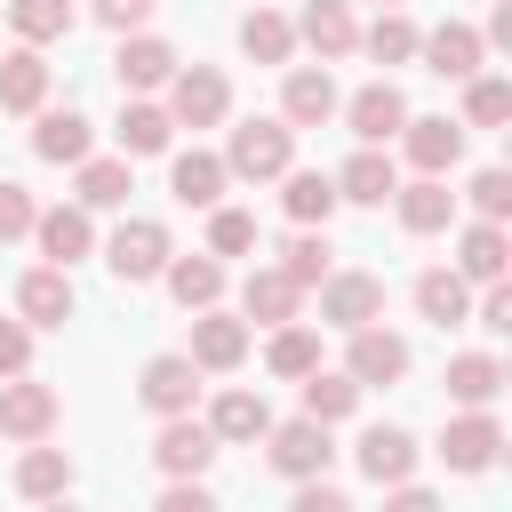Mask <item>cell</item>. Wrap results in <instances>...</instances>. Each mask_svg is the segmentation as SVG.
Instances as JSON below:
<instances>
[{"mask_svg":"<svg viewBox=\"0 0 512 512\" xmlns=\"http://www.w3.org/2000/svg\"><path fill=\"white\" fill-rule=\"evenodd\" d=\"M288 160H296V128H288V120H240V128H232V144H224V168H232V176H248V184L280 176Z\"/></svg>","mask_w":512,"mask_h":512,"instance_id":"1","label":"cell"},{"mask_svg":"<svg viewBox=\"0 0 512 512\" xmlns=\"http://www.w3.org/2000/svg\"><path fill=\"white\" fill-rule=\"evenodd\" d=\"M224 112H232V88H224L216 64H176L168 72V120L176 128H216Z\"/></svg>","mask_w":512,"mask_h":512,"instance_id":"2","label":"cell"},{"mask_svg":"<svg viewBox=\"0 0 512 512\" xmlns=\"http://www.w3.org/2000/svg\"><path fill=\"white\" fill-rule=\"evenodd\" d=\"M56 408H64L56 384H40V376H24V368L0 376V432H8V440H48V432H56Z\"/></svg>","mask_w":512,"mask_h":512,"instance_id":"3","label":"cell"},{"mask_svg":"<svg viewBox=\"0 0 512 512\" xmlns=\"http://www.w3.org/2000/svg\"><path fill=\"white\" fill-rule=\"evenodd\" d=\"M176 248H168V224H152V216H128L120 232H112V248H104V264H112V280H160V264H168Z\"/></svg>","mask_w":512,"mask_h":512,"instance_id":"4","label":"cell"},{"mask_svg":"<svg viewBox=\"0 0 512 512\" xmlns=\"http://www.w3.org/2000/svg\"><path fill=\"white\" fill-rule=\"evenodd\" d=\"M352 336V352H344V376L368 392V384H400L408 376V336H392V328H376V320H360V328H344Z\"/></svg>","mask_w":512,"mask_h":512,"instance_id":"5","label":"cell"},{"mask_svg":"<svg viewBox=\"0 0 512 512\" xmlns=\"http://www.w3.org/2000/svg\"><path fill=\"white\" fill-rule=\"evenodd\" d=\"M264 440H272V472H288V480H312V472H328V464H336V440H328V424H320V416L264 424Z\"/></svg>","mask_w":512,"mask_h":512,"instance_id":"6","label":"cell"},{"mask_svg":"<svg viewBox=\"0 0 512 512\" xmlns=\"http://www.w3.org/2000/svg\"><path fill=\"white\" fill-rule=\"evenodd\" d=\"M320 320H328V328L384 320V280H376V272H328V280H320Z\"/></svg>","mask_w":512,"mask_h":512,"instance_id":"7","label":"cell"},{"mask_svg":"<svg viewBox=\"0 0 512 512\" xmlns=\"http://www.w3.org/2000/svg\"><path fill=\"white\" fill-rule=\"evenodd\" d=\"M136 400H144L152 416H184V408L200 400V368H192V352H160V360H144Z\"/></svg>","mask_w":512,"mask_h":512,"instance_id":"8","label":"cell"},{"mask_svg":"<svg viewBox=\"0 0 512 512\" xmlns=\"http://www.w3.org/2000/svg\"><path fill=\"white\" fill-rule=\"evenodd\" d=\"M496 448H504V424H496L488 408H464V416H448V432H440L448 472H488V464H496Z\"/></svg>","mask_w":512,"mask_h":512,"instance_id":"9","label":"cell"},{"mask_svg":"<svg viewBox=\"0 0 512 512\" xmlns=\"http://www.w3.org/2000/svg\"><path fill=\"white\" fill-rule=\"evenodd\" d=\"M152 456H160V472H168V480H192V472H208V464H216V432L184 408V416H168V424H160Z\"/></svg>","mask_w":512,"mask_h":512,"instance_id":"10","label":"cell"},{"mask_svg":"<svg viewBox=\"0 0 512 512\" xmlns=\"http://www.w3.org/2000/svg\"><path fill=\"white\" fill-rule=\"evenodd\" d=\"M416 56H424V72H440V80H472L480 56H488V40H480L472 24H440V32H416Z\"/></svg>","mask_w":512,"mask_h":512,"instance_id":"11","label":"cell"},{"mask_svg":"<svg viewBox=\"0 0 512 512\" xmlns=\"http://www.w3.org/2000/svg\"><path fill=\"white\" fill-rule=\"evenodd\" d=\"M112 72H120V88H128V96H152V88H168V72H176V48H168V40H152V32H120V56H112Z\"/></svg>","mask_w":512,"mask_h":512,"instance_id":"12","label":"cell"},{"mask_svg":"<svg viewBox=\"0 0 512 512\" xmlns=\"http://www.w3.org/2000/svg\"><path fill=\"white\" fill-rule=\"evenodd\" d=\"M400 144L416 176H448L464 160V120H400Z\"/></svg>","mask_w":512,"mask_h":512,"instance_id":"13","label":"cell"},{"mask_svg":"<svg viewBox=\"0 0 512 512\" xmlns=\"http://www.w3.org/2000/svg\"><path fill=\"white\" fill-rule=\"evenodd\" d=\"M32 240H40V256H48V264H64V272H72V264L96 248V224H88V208L72 200V208H40V216H32Z\"/></svg>","mask_w":512,"mask_h":512,"instance_id":"14","label":"cell"},{"mask_svg":"<svg viewBox=\"0 0 512 512\" xmlns=\"http://www.w3.org/2000/svg\"><path fill=\"white\" fill-rule=\"evenodd\" d=\"M248 360V320H232V312H216V304H200V320H192V368H240Z\"/></svg>","mask_w":512,"mask_h":512,"instance_id":"15","label":"cell"},{"mask_svg":"<svg viewBox=\"0 0 512 512\" xmlns=\"http://www.w3.org/2000/svg\"><path fill=\"white\" fill-rule=\"evenodd\" d=\"M344 120H352V136H360V144H392V136H400V120H408V96H400L392 80H368V88L344 104Z\"/></svg>","mask_w":512,"mask_h":512,"instance_id":"16","label":"cell"},{"mask_svg":"<svg viewBox=\"0 0 512 512\" xmlns=\"http://www.w3.org/2000/svg\"><path fill=\"white\" fill-rule=\"evenodd\" d=\"M392 184H400V168H392V152H384V144H360V152L336 168V200H360V208H384V200H392Z\"/></svg>","mask_w":512,"mask_h":512,"instance_id":"17","label":"cell"},{"mask_svg":"<svg viewBox=\"0 0 512 512\" xmlns=\"http://www.w3.org/2000/svg\"><path fill=\"white\" fill-rule=\"evenodd\" d=\"M392 208H400V224H408L416 240H432V232H448V224H456V192H448L440 176H416V184H392Z\"/></svg>","mask_w":512,"mask_h":512,"instance_id":"18","label":"cell"},{"mask_svg":"<svg viewBox=\"0 0 512 512\" xmlns=\"http://www.w3.org/2000/svg\"><path fill=\"white\" fill-rule=\"evenodd\" d=\"M16 312H24L32 328H64V320H72V272H64V264L24 272V280H16Z\"/></svg>","mask_w":512,"mask_h":512,"instance_id":"19","label":"cell"},{"mask_svg":"<svg viewBox=\"0 0 512 512\" xmlns=\"http://www.w3.org/2000/svg\"><path fill=\"white\" fill-rule=\"evenodd\" d=\"M296 40H304L320 64H336V56H352V48H360V24H352V8H344V0H312V8L296 16Z\"/></svg>","mask_w":512,"mask_h":512,"instance_id":"20","label":"cell"},{"mask_svg":"<svg viewBox=\"0 0 512 512\" xmlns=\"http://www.w3.org/2000/svg\"><path fill=\"white\" fill-rule=\"evenodd\" d=\"M328 112H336V80H328V64H296L288 88H280V120H288V128H320Z\"/></svg>","mask_w":512,"mask_h":512,"instance_id":"21","label":"cell"},{"mask_svg":"<svg viewBox=\"0 0 512 512\" xmlns=\"http://www.w3.org/2000/svg\"><path fill=\"white\" fill-rule=\"evenodd\" d=\"M224 184H232L224 152H176V160H168V192H176L184 208H216Z\"/></svg>","mask_w":512,"mask_h":512,"instance_id":"22","label":"cell"},{"mask_svg":"<svg viewBox=\"0 0 512 512\" xmlns=\"http://www.w3.org/2000/svg\"><path fill=\"white\" fill-rule=\"evenodd\" d=\"M296 304H304V288H296L280 264H256V272H248V288H240V312H248L256 328H280V320H296Z\"/></svg>","mask_w":512,"mask_h":512,"instance_id":"23","label":"cell"},{"mask_svg":"<svg viewBox=\"0 0 512 512\" xmlns=\"http://www.w3.org/2000/svg\"><path fill=\"white\" fill-rule=\"evenodd\" d=\"M416 312H424L432 328H464V320H472V280H464L456 264H432V272L416 280Z\"/></svg>","mask_w":512,"mask_h":512,"instance_id":"24","label":"cell"},{"mask_svg":"<svg viewBox=\"0 0 512 512\" xmlns=\"http://www.w3.org/2000/svg\"><path fill=\"white\" fill-rule=\"evenodd\" d=\"M264 424H272V408H264V392H216V408H208V432H216V448H248V440H264Z\"/></svg>","mask_w":512,"mask_h":512,"instance_id":"25","label":"cell"},{"mask_svg":"<svg viewBox=\"0 0 512 512\" xmlns=\"http://www.w3.org/2000/svg\"><path fill=\"white\" fill-rule=\"evenodd\" d=\"M360 472H368L376 488L408 480V472H416V440H408L400 424H368V432H360Z\"/></svg>","mask_w":512,"mask_h":512,"instance_id":"26","label":"cell"},{"mask_svg":"<svg viewBox=\"0 0 512 512\" xmlns=\"http://www.w3.org/2000/svg\"><path fill=\"white\" fill-rule=\"evenodd\" d=\"M40 104H48V64H40V48L24 40V48L0 56V112H40Z\"/></svg>","mask_w":512,"mask_h":512,"instance_id":"27","label":"cell"},{"mask_svg":"<svg viewBox=\"0 0 512 512\" xmlns=\"http://www.w3.org/2000/svg\"><path fill=\"white\" fill-rule=\"evenodd\" d=\"M504 264H512V240H504V224H488V216H480V224H464V240H456V272L488 288V280H504Z\"/></svg>","mask_w":512,"mask_h":512,"instance_id":"28","label":"cell"},{"mask_svg":"<svg viewBox=\"0 0 512 512\" xmlns=\"http://www.w3.org/2000/svg\"><path fill=\"white\" fill-rule=\"evenodd\" d=\"M160 280H168V296H176L184 312H200V304L224 296V264H216V256H168Z\"/></svg>","mask_w":512,"mask_h":512,"instance_id":"29","label":"cell"},{"mask_svg":"<svg viewBox=\"0 0 512 512\" xmlns=\"http://www.w3.org/2000/svg\"><path fill=\"white\" fill-rule=\"evenodd\" d=\"M168 136H176V120H168V104H120V152L128 160H144V152H168Z\"/></svg>","mask_w":512,"mask_h":512,"instance_id":"30","label":"cell"},{"mask_svg":"<svg viewBox=\"0 0 512 512\" xmlns=\"http://www.w3.org/2000/svg\"><path fill=\"white\" fill-rule=\"evenodd\" d=\"M32 152H40V160H56V168H80V160H88V120H80V112H40Z\"/></svg>","mask_w":512,"mask_h":512,"instance_id":"31","label":"cell"},{"mask_svg":"<svg viewBox=\"0 0 512 512\" xmlns=\"http://www.w3.org/2000/svg\"><path fill=\"white\" fill-rule=\"evenodd\" d=\"M280 176H288L280 208H288L296 224H328V216H336V176H320V168H280Z\"/></svg>","mask_w":512,"mask_h":512,"instance_id":"32","label":"cell"},{"mask_svg":"<svg viewBox=\"0 0 512 512\" xmlns=\"http://www.w3.org/2000/svg\"><path fill=\"white\" fill-rule=\"evenodd\" d=\"M264 368H272V376H288V384H296V376H312V368H320V336H312L304 320H280V328H272V344H264Z\"/></svg>","mask_w":512,"mask_h":512,"instance_id":"33","label":"cell"},{"mask_svg":"<svg viewBox=\"0 0 512 512\" xmlns=\"http://www.w3.org/2000/svg\"><path fill=\"white\" fill-rule=\"evenodd\" d=\"M496 392H504V368H496L488 352H456V360H448V400H456V408H488Z\"/></svg>","mask_w":512,"mask_h":512,"instance_id":"34","label":"cell"},{"mask_svg":"<svg viewBox=\"0 0 512 512\" xmlns=\"http://www.w3.org/2000/svg\"><path fill=\"white\" fill-rule=\"evenodd\" d=\"M304 384V416H320V424H344L352 408H360V384L344 376V368H312V376H296Z\"/></svg>","mask_w":512,"mask_h":512,"instance_id":"35","label":"cell"},{"mask_svg":"<svg viewBox=\"0 0 512 512\" xmlns=\"http://www.w3.org/2000/svg\"><path fill=\"white\" fill-rule=\"evenodd\" d=\"M240 48H248L256 64H288V56H296V24L272 16V8H248V16H240Z\"/></svg>","mask_w":512,"mask_h":512,"instance_id":"36","label":"cell"},{"mask_svg":"<svg viewBox=\"0 0 512 512\" xmlns=\"http://www.w3.org/2000/svg\"><path fill=\"white\" fill-rule=\"evenodd\" d=\"M64 488H72V456H64V448H24V464H16V496L48 504V496H64Z\"/></svg>","mask_w":512,"mask_h":512,"instance_id":"37","label":"cell"},{"mask_svg":"<svg viewBox=\"0 0 512 512\" xmlns=\"http://www.w3.org/2000/svg\"><path fill=\"white\" fill-rule=\"evenodd\" d=\"M8 24H16V40L48 48V40L72 32V0H8Z\"/></svg>","mask_w":512,"mask_h":512,"instance_id":"38","label":"cell"},{"mask_svg":"<svg viewBox=\"0 0 512 512\" xmlns=\"http://www.w3.org/2000/svg\"><path fill=\"white\" fill-rule=\"evenodd\" d=\"M280 272H288V280H296V288H320V280H328V272H336V264H328V224H320V232H312V224H304V232H296V240H288V248H280Z\"/></svg>","mask_w":512,"mask_h":512,"instance_id":"39","label":"cell"},{"mask_svg":"<svg viewBox=\"0 0 512 512\" xmlns=\"http://www.w3.org/2000/svg\"><path fill=\"white\" fill-rule=\"evenodd\" d=\"M504 120H512V80L472 72L464 80V128H504Z\"/></svg>","mask_w":512,"mask_h":512,"instance_id":"40","label":"cell"},{"mask_svg":"<svg viewBox=\"0 0 512 512\" xmlns=\"http://www.w3.org/2000/svg\"><path fill=\"white\" fill-rule=\"evenodd\" d=\"M136 184H128V160H80V208H120Z\"/></svg>","mask_w":512,"mask_h":512,"instance_id":"41","label":"cell"},{"mask_svg":"<svg viewBox=\"0 0 512 512\" xmlns=\"http://www.w3.org/2000/svg\"><path fill=\"white\" fill-rule=\"evenodd\" d=\"M360 48H368L376 64H408V56H416V24H408L400 8H384V16L360 32Z\"/></svg>","mask_w":512,"mask_h":512,"instance_id":"42","label":"cell"},{"mask_svg":"<svg viewBox=\"0 0 512 512\" xmlns=\"http://www.w3.org/2000/svg\"><path fill=\"white\" fill-rule=\"evenodd\" d=\"M248 248H256V216L216 200V208H208V256H248Z\"/></svg>","mask_w":512,"mask_h":512,"instance_id":"43","label":"cell"},{"mask_svg":"<svg viewBox=\"0 0 512 512\" xmlns=\"http://www.w3.org/2000/svg\"><path fill=\"white\" fill-rule=\"evenodd\" d=\"M32 216H40V200L24 184H0V248L8 240H32Z\"/></svg>","mask_w":512,"mask_h":512,"instance_id":"44","label":"cell"},{"mask_svg":"<svg viewBox=\"0 0 512 512\" xmlns=\"http://www.w3.org/2000/svg\"><path fill=\"white\" fill-rule=\"evenodd\" d=\"M472 208H480L488 224H504V216H512V176H504V168H480V176H472Z\"/></svg>","mask_w":512,"mask_h":512,"instance_id":"45","label":"cell"},{"mask_svg":"<svg viewBox=\"0 0 512 512\" xmlns=\"http://www.w3.org/2000/svg\"><path fill=\"white\" fill-rule=\"evenodd\" d=\"M472 320H480L488 336H512V288H504V280H488V296L472 304Z\"/></svg>","mask_w":512,"mask_h":512,"instance_id":"46","label":"cell"},{"mask_svg":"<svg viewBox=\"0 0 512 512\" xmlns=\"http://www.w3.org/2000/svg\"><path fill=\"white\" fill-rule=\"evenodd\" d=\"M32 368V320H0V376Z\"/></svg>","mask_w":512,"mask_h":512,"instance_id":"47","label":"cell"},{"mask_svg":"<svg viewBox=\"0 0 512 512\" xmlns=\"http://www.w3.org/2000/svg\"><path fill=\"white\" fill-rule=\"evenodd\" d=\"M152 8H160V0H96V24H112V32H144Z\"/></svg>","mask_w":512,"mask_h":512,"instance_id":"48","label":"cell"},{"mask_svg":"<svg viewBox=\"0 0 512 512\" xmlns=\"http://www.w3.org/2000/svg\"><path fill=\"white\" fill-rule=\"evenodd\" d=\"M160 512H208V488H200V472H192V480H168V488H160Z\"/></svg>","mask_w":512,"mask_h":512,"instance_id":"49","label":"cell"},{"mask_svg":"<svg viewBox=\"0 0 512 512\" xmlns=\"http://www.w3.org/2000/svg\"><path fill=\"white\" fill-rule=\"evenodd\" d=\"M296 512H344V488H328L312 472V480H296Z\"/></svg>","mask_w":512,"mask_h":512,"instance_id":"50","label":"cell"},{"mask_svg":"<svg viewBox=\"0 0 512 512\" xmlns=\"http://www.w3.org/2000/svg\"><path fill=\"white\" fill-rule=\"evenodd\" d=\"M384 8H400V0H384Z\"/></svg>","mask_w":512,"mask_h":512,"instance_id":"51","label":"cell"}]
</instances>
